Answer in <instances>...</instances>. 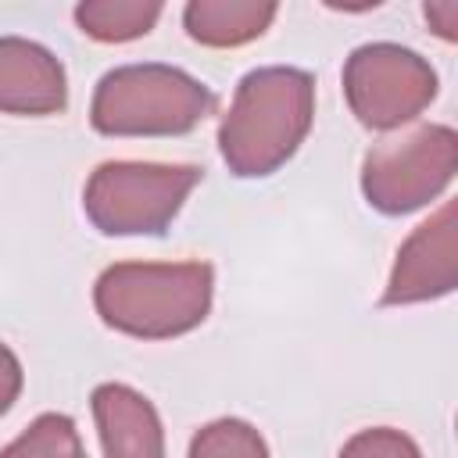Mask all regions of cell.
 <instances>
[{"instance_id":"11","label":"cell","mask_w":458,"mask_h":458,"mask_svg":"<svg viewBox=\"0 0 458 458\" xmlns=\"http://www.w3.org/2000/svg\"><path fill=\"white\" fill-rule=\"evenodd\" d=\"M161 18L157 0H86L75 7V25L97 43H129L154 29Z\"/></svg>"},{"instance_id":"1","label":"cell","mask_w":458,"mask_h":458,"mask_svg":"<svg viewBox=\"0 0 458 458\" xmlns=\"http://www.w3.org/2000/svg\"><path fill=\"white\" fill-rule=\"evenodd\" d=\"M315 122V75L290 64L254 68L240 79L218 125V150L233 175L261 179L283 168Z\"/></svg>"},{"instance_id":"7","label":"cell","mask_w":458,"mask_h":458,"mask_svg":"<svg viewBox=\"0 0 458 458\" xmlns=\"http://www.w3.org/2000/svg\"><path fill=\"white\" fill-rule=\"evenodd\" d=\"M458 286V204L444 200L397 250L383 304H419L447 297Z\"/></svg>"},{"instance_id":"2","label":"cell","mask_w":458,"mask_h":458,"mask_svg":"<svg viewBox=\"0 0 458 458\" xmlns=\"http://www.w3.org/2000/svg\"><path fill=\"white\" fill-rule=\"evenodd\" d=\"M215 268L208 261H118L100 272L93 304L104 326L136 340H172L211 311Z\"/></svg>"},{"instance_id":"4","label":"cell","mask_w":458,"mask_h":458,"mask_svg":"<svg viewBox=\"0 0 458 458\" xmlns=\"http://www.w3.org/2000/svg\"><path fill=\"white\" fill-rule=\"evenodd\" d=\"M200 175L197 165L104 161L86 179L82 211L107 236H161Z\"/></svg>"},{"instance_id":"12","label":"cell","mask_w":458,"mask_h":458,"mask_svg":"<svg viewBox=\"0 0 458 458\" xmlns=\"http://www.w3.org/2000/svg\"><path fill=\"white\" fill-rule=\"evenodd\" d=\"M0 458H86V451L64 411H43L0 451Z\"/></svg>"},{"instance_id":"10","label":"cell","mask_w":458,"mask_h":458,"mask_svg":"<svg viewBox=\"0 0 458 458\" xmlns=\"http://www.w3.org/2000/svg\"><path fill=\"white\" fill-rule=\"evenodd\" d=\"M272 0H190L182 7V25L190 39L200 47H243L258 39L272 18H276Z\"/></svg>"},{"instance_id":"6","label":"cell","mask_w":458,"mask_h":458,"mask_svg":"<svg viewBox=\"0 0 458 458\" xmlns=\"http://www.w3.org/2000/svg\"><path fill=\"white\" fill-rule=\"evenodd\" d=\"M433 64L401 43H365L344 64V97L365 129H401L437 97Z\"/></svg>"},{"instance_id":"8","label":"cell","mask_w":458,"mask_h":458,"mask_svg":"<svg viewBox=\"0 0 458 458\" xmlns=\"http://www.w3.org/2000/svg\"><path fill=\"white\" fill-rule=\"evenodd\" d=\"M68 107L64 64L25 36H0V111L61 114Z\"/></svg>"},{"instance_id":"16","label":"cell","mask_w":458,"mask_h":458,"mask_svg":"<svg viewBox=\"0 0 458 458\" xmlns=\"http://www.w3.org/2000/svg\"><path fill=\"white\" fill-rule=\"evenodd\" d=\"M422 11H426V21L437 29L440 39H447V43L458 39V4L454 0H433Z\"/></svg>"},{"instance_id":"15","label":"cell","mask_w":458,"mask_h":458,"mask_svg":"<svg viewBox=\"0 0 458 458\" xmlns=\"http://www.w3.org/2000/svg\"><path fill=\"white\" fill-rule=\"evenodd\" d=\"M21 361H18V354L7 347V344H0V415L18 401V394H21Z\"/></svg>"},{"instance_id":"5","label":"cell","mask_w":458,"mask_h":458,"mask_svg":"<svg viewBox=\"0 0 458 458\" xmlns=\"http://www.w3.org/2000/svg\"><path fill=\"white\" fill-rule=\"evenodd\" d=\"M458 168V136L451 125H415L383 136L361 161V193L379 215H408L437 200Z\"/></svg>"},{"instance_id":"14","label":"cell","mask_w":458,"mask_h":458,"mask_svg":"<svg viewBox=\"0 0 458 458\" xmlns=\"http://www.w3.org/2000/svg\"><path fill=\"white\" fill-rule=\"evenodd\" d=\"M340 458H422L419 444L390 426H372V429H358L344 447Z\"/></svg>"},{"instance_id":"3","label":"cell","mask_w":458,"mask_h":458,"mask_svg":"<svg viewBox=\"0 0 458 458\" xmlns=\"http://www.w3.org/2000/svg\"><path fill=\"white\" fill-rule=\"evenodd\" d=\"M218 97L182 68L143 61L100 75L89 125L104 136H182L215 114Z\"/></svg>"},{"instance_id":"9","label":"cell","mask_w":458,"mask_h":458,"mask_svg":"<svg viewBox=\"0 0 458 458\" xmlns=\"http://www.w3.org/2000/svg\"><path fill=\"white\" fill-rule=\"evenodd\" d=\"M104 458H165L157 408L125 383H100L89 397Z\"/></svg>"},{"instance_id":"13","label":"cell","mask_w":458,"mask_h":458,"mask_svg":"<svg viewBox=\"0 0 458 458\" xmlns=\"http://www.w3.org/2000/svg\"><path fill=\"white\" fill-rule=\"evenodd\" d=\"M186 458H268V444L243 419H215L193 433Z\"/></svg>"}]
</instances>
